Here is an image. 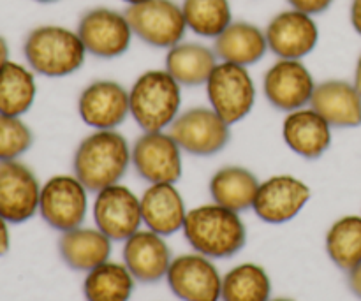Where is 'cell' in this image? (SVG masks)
<instances>
[{
	"instance_id": "obj_1",
	"label": "cell",
	"mask_w": 361,
	"mask_h": 301,
	"mask_svg": "<svg viewBox=\"0 0 361 301\" xmlns=\"http://www.w3.org/2000/svg\"><path fill=\"white\" fill-rule=\"evenodd\" d=\"M130 145L116 129L94 130L81 140L74 152L73 173L88 192H99L120 183L127 175L130 161Z\"/></svg>"
},
{
	"instance_id": "obj_2",
	"label": "cell",
	"mask_w": 361,
	"mask_h": 301,
	"mask_svg": "<svg viewBox=\"0 0 361 301\" xmlns=\"http://www.w3.org/2000/svg\"><path fill=\"white\" fill-rule=\"evenodd\" d=\"M183 236L194 252L210 259H229L245 247L247 229L242 217L217 203L187 211Z\"/></svg>"
},
{
	"instance_id": "obj_3",
	"label": "cell",
	"mask_w": 361,
	"mask_h": 301,
	"mask_svg": "<svg viewBox=\"0 0 361 301\" xmlns=\"http://www.w3.org/2000/svg\"><path fill=\"white\" fill-rule=\"evenodd\" d=\"M87 49L76 30L62 25H39L23 41V56L35 74L67 78L85 66Z\"/></svg>"
},
{
	"instance_id": "obj_4",
	"label": "cell",
	"mask_w": 361,
	"mask_h": 301,
	"mask_svg": "<svg viewBox=\"0 0 361 301\" xmlns=\"http://www.w3.org/2000/svg\"><path fill=\"white\" fill-rule=\"evenodd\" d=\"M130 116L143 133L168 130L182 108V85L166 69H148L129 88Z\"/></svg>"
},
{
	"instance_id": "obj_5",
	"label": "cell",
	"mask_w": 361,
	"mask_h": 301,
	"mask_svg": "<svg viewBox=\"0 0 361 301\" xmlns=\"http://www.w3.org/2000/svg\"><path fill=\"white\" fill-rule=\"evenodd\" d=\"M204 88L210 108L229 125L247 118L256 104L257 90L249 67L219 60Z\"/></svg>"
},
{
	"instance_id": "obj_6",
	"label": "cell",
	"mask_w": 361,
	"mask_h": 301,
	"mask_svg": "<svg viewBox=\"0 0 361 301\" xmlns=\"http://www.w3.org/2000/svg\"><path fill=\"white\" fill-rule=\"evenodd\" d=\"M126 16L134 37L152 48L166 51L182 42L189 30L183 18L182 4L175 0H147L129 6L126 9Z\"/></svg>"
},
{
	"instance_id": "obj_7",
	"label": "cell",
	"mask_w": 361,
	"mask_h": 301,
	"mask_svg": "<svg viewBox=\"0 0 361 301\" xmlns=\"http://www.w3.org/2000/svg\"><path fill=\"white\" fill-rule=\"evenodd\" d=\"M76 32L88 55L102 60L126 55L134 37L126 11L104 6L85 11L78 21Z\"/></svg>"
},
{
	"instance_id": "obj_8",
	"label": "cell",
	"mask_w": 361,
	"mask_h": 301,
	"mask_svg": "<svg viewBox=\"0 0 361 301\" xmlns=\"http://www.w3.org/2000/svg\"><path fill=\"white\" fill-rule=\"evenodd\" d=\"M182 152L196 157H210L228 147L231 125L210 106H196L180 113L168 129Z\"/></svg>"
},
{
	"instance_id": "obj_9",
	"label": "cell",
	"mask_w": 361,
	"mask_h": 301,
	"mask_svg": "<svg viewBox=\"0 0 361 301\" xmlns=\"http://www.w3.org/2000/svg\"><path fill=\"white\" fill-rule=\"evenodd\" d=\"M88 211V190L76 175H55L41 185L39 214L60 233L83 226Z\"/></svg>"
},
{
	"instance_id": "obj_10",
	"label": "cell",
	"mask_w": 361,
	"mask_h": 301,
	"mask_svg": "<svg viewBox=\"0 0 361 301\" xmlns=\"http://www.w3.org/2000/svg\"><path fill=\"white\" fill-rule=\"evenodd\" d=\"M316 80L303 60L277 59L263 76V94L271 108L291 113L310 106Z\"/></svg>"
},
{
	"instance_id": "obj_11",
	"label": "cell",
	"mask_w": 361,
	"mask_h": 301,
	"mask_svg": "<svg viewBox=\"0 0 361 301\" xmlns=\"http://www.w3.org/2000/svg\"><path fill=\"white\" fill-rule=\"evenodd\" d=\"M137 176L148 183H176L183 175L182 148L168 130L143 133L130 148Z\"/></svg>"
},
{
	"instance_id": "obj_12",
	"label": "cell",
	"mask_w": 361,
	"mask_h": 301,
	"mask_svg": "<svg viewBox=\"0 0 361 301\" xmlns=\"http://www.w3.org/2000/svg\"><path fill=\"white\" fill-rule=\"evenodd\" d=\"M94 221L111 242H126L143 224L141 199L122 183L95 192Z\"/></svg>"
},
{
	"instance_id": "obj_13",
	"label": "cell",
	"mask_w": 361,
	"mask_h": 301,
	"mask_svg": "<svg viewBox=\"0 0 361 301\" xmlns=\"http://www.w3.org/2000/svg\"><path fill=\"white\" fill-rule=\"evenodd\" d=\"M78 115L94 130L118 129L130 116L129 88L115 80H95L78 97Z\"/></svg>"
},
{
	"instance_id": "obj_14",
	"label": "cell",
	"mask_w": 361,
	"mask_h": 301,
	"mask_svg": "<svg viewBox=\"0 0 361 301\" xmlns=\"http://www.w3.org/2000/svg\"><path fill=\"white\" fill-rule=\"evenodd\" d=\"M264 34L268 49L277 59L303 60L319 42V27L314 16L293 7L275 14L268 21Z\"/></svg>"
},
{
	"instance_id": "obj_15",
	"label": "cell",
	"mask_w": 361,
	"mask_h": 301,
	"mask_svg": "<svg viewBox=\"0 0 361 301\" xmlns=\"http://www.w3.org/2000/svg\"><path fill=\"white\" fill-rule=\"evenodd\" d=\"M41 183L20 161L0 162V217L9 224H23L39 214Z\"/></svg>"
},
{
	"instance_id": "obj_16",
	"label": "cell",
	"mask_w": 361,
	"mask_h": 301,
	"mask_svg": "<svg viewBox=\"0 0 361 301\" xmlns=\"http://www.w3.org/2000/svg\"><path fill=\"white\" fill-rule=\"evenodd\" d=\"M166 281L173 295L182 301L221 300L222 275L210 257L197 252L175 257Z\"/></svg>"
},
{
	"instance_id": "obj_17",
	"label": "cell",
	"mask_w": 361,
	"mask_h": 301,
	"mask_svg": "<svg viewBox=\"0 0 361 301\" xmlns=\"http://www.w3.org/2000/svg\"><path fill=\"white\" fill-rule=\"evenodd\" d=\"M310 187L293 175H274L259 183L254 214L267 224L293 221L310 201Z\"/></svg>"
},
{
	"instance_id": "obj_18",
	"label": "cell",
	"mask_w": 361,
	"mask_h": 301,
	"mask_svg": "<svg viewBox=\"0 0 361 301\" xmlns=\"http://www.w3.org/2000/svg\"><path fill=\"white\" fill-rule=\"evenodd\" d=\"M122 257L134 281L141 284H155L166 278L173 261L171 249L164 242V236L150 229H140L127 238L123 242Z\"/></svg>"
},
{
	"instance_id": "obj_19",
	"label": "cell",
	"mask_w": 361,
	"mask_h": 301,
	"mask_svg": "<svg viewBox=\"0 0 361 301\" xmlns=\"http://www.w3.org/2000/svg\"><path fill=\"white\" fill-rule=\"evenodd\" d=\"M331 129L334 127L314 108L296 109L286 113L282 122V137L289 150L307 161L323 157L331 147Z\"/></svg>"
},
{
	"instance_id": "obj_20",
	"label": "cell",
	"mask_w": 361,
	"mask_h": 301,
	"mask_svg": "<svg viewBox=\"0 0 361 301\" xmlns=\"http://www.w3.org/2000/svg\"><path fill=\"white\" fill-rule=\"evenodd\" d=\"M310 108L335 129L361 125V92L353 81L326 80L316 85Z\"/></svg>"
},
{
	"instance_id": "obj_21",
	"label": "cell",
	"mask_w": 361,
	"mask_h": 301,
	"mask_svg": "<svg viewBox=\"0 0 361 301\" xmlns=\"http://www.w3.org/2000/svg\"><path fill=\"white\" fill-rule=\"evenodd\" d=\"M141 199L143 224L161 236H171L182 231L187 208L176 183H150Z\"/></svg>"
},
{
	"instance_id": "obj_22",
	"label": "cell",
	"mask_w": 361,
	"mask_h": 301,
	"mask_svg": "<svg viewBox=\"0 0 361 301\" xmlns=\"http://www.w3.org/2000/svg\"><path fill=\"white\" fill-rule=\"evenodd\" d=\"M214 51L221 62L250 67L259 63L270 49L264 28L245 20H233V23L214 39Z\"/></svg>"
},
{
	"instance_id": "obj_23",
	"label": "cell",
	"mask_w": 361,
	"mask_h": 301,
	"mask_svg": "<svg viewBox=\"0 0 361 301\" xmlns=\"http://www.w3.org/2000/svg\"><path fill=\"white\" fill-rule=\"evenodd\" d=\"M59 252L63 263L74 271H90L109 261L111 240L97 228H80L62 233Z\"/></svg>"
},
{
	"instance_id": "obj_24",
	"label": "cell",
	"mask_w": 361,
	"mask_h": 301,
	"mask_svg": "<svg viewBox=\"0 0 361 301\" xmlns=\"http://www.w3.org/2000/svg\"><path fill=\"white\" fill-rule=\"evenodd\" d=\"M219 63L214 48L203 42L182 41L166 51L164 69L183 87L207 85L212 70Z\"/></svg>"
},
{
	"instance_id": "obj_25",
	"label": "cell",
	"mask_w": 361,
	"mask_h": 301,
	"mask_svg": "<svg viewBox=\"0 0 361 301\" xmlns=\"http://www.w3.org/2000/svg\"><path fill=\"white\" fill-rule=\"evenodd\" d=\"M259 183L250 169L242 166H224L212 175L208 192L214 203L242 214L254 207Z\"/></svg>"
},
{
	"instance_id": "obj_26",
	"label": "cell",
	"mask_w": 361,
	"mask_h": 301,
	"mask_svg": "<svg viewBox=\"0 0 361 301\" xmlns=\"http://www.w3.org/2000/svg\"><path fill=\"white\" fill-rule=\"evenodd\" d=\"M37 95L35 73L28 66L9 60L0 69V115L23 116Z\"/></svg>"
},
{
	"instance_id": "obj_27",
	"label": "cell",
	"mask_w": 361,
	"mask_h": 301,
	"mask_svg": "<svg viewBox=\"0 0 361 301\" xmlns=\"http://www.w3.org/2000/svg\"><path fill=\"white\" fill-rule=\"evenodd\" d=\"M134 277L126 264L106 263L87 271L83 295L87 301H129L134 291Z\"/></svg>"
},
{
	"instance_id": "obj_28",
	"label": "cell",
	"mask_w": 361,
	"mask_h": 301,
	"mask_svg": "<svg viewBox=\"0 0 361 301\" xmlns=\"http://www.w3.org/2000/svg\"><path fill=\"white\" fill-rule=\"evenodd\" d=\"M326 254L342 271L361 263V215H344L326 233Z\"/></svg>"
},
{
	"instance_id": "obj_29",
	"label": "cell",
	"mask_w": 361,
	"mask_h": 301,
	"mask_svg": "<svg viewBox=\"0 0 361 301\" xmlns=\"http://www.w3.org/2000/svg\"><path fill=\"white\" fill-rule=\"evenodd\" d=\"M270 296V275L259 264H238L222 277V301H268Z\"/></svg>"
},
{
	"instance_id": "obj_30",
	"label": "cell",
	"mask_w": 361,
	"mask_h": 301,
	"mask_svg": "<svg viewBox=\"0 0 361 301\" xmlns=\"http://www.w3.org/2000/svg\"><path fill=\"white\" fill-rule=\"evenodd\" d=\"M187 28L203 39H215L233 23L229 0H182Z\"/></svg>"
},
{
	"instance_id": "obj_31",
	"label": "cell",
	"mask_w": 361,
	"mask_h": 301,
	"mask_svg": "<svg viewBox=\"0 0 361 301\" xmlns=\"http://www.w3.org/2000/svg\"><path fill=\"white\" fill-rule=\"evenodd\" d=\"M32 145L34 134L20 116L0 115V162L18 161Z\"/></svg>"
},
{
	"instance_id": "obj_32",
	"label": "cell",
	"mask_w": 361,
	"mask_h": 301,
	"mask_svg": "<svg viewBox=\"0 0 361 301\" xmlns=\"http://www.w3.org/2000/svg\"><path fill=\"white\" fill-rule=\"evenodd\" d=\"M334 2L335 0H288V4L293 9L302 11V13L310 14V16L326 13Z\"/></svg>"
},
{
	"instance_id": "obj_33",
	"label": "cell",
	"mask_w": 361,
	"mask_h": 301,
	"mask_svg": "<svg viewBox=\"0 0 361 301\" xmlns=\"http://www.w3.org/2000/svg\"><path fill=\"white\" fill-rule=\"evenodd\" d=\"M348 284L353 295L361 300V263L356 268H353L351 271H348Z\"/></svg>"
},
{
	"instance_id": "obj_34",
	"label": "cell",
	"mask_w": 361,
	"mask_h": 301,
	"mask_svg": "<svg viewBox=\"0 0 361 301\" xmlns=\"http://www.w3.org/2000/svg\"><path fill=\"white\" fill-rule=\"evenodd\" d=\"M349 21H351L353 30L361 37V0H351L349 7Z\"/></svg>"
},
{
	"instance_id": "obj_35",
	"label": "cell",
	"mask_w": 361,
	"mask_h": 301,
	"mask_svg": "<svg viewBox=\"0 0 361 301\" xmlns=\"http://www.w3.org/2000/svg\"><path fill=\"white\" fill-rule=\"evenodd\" d=\"M9 222L6 219L0 217V256H6L9 252L11 247V235H9V228H7Z\"/></svg>"
},
{
	"instance_id": "obj_36",
	"label": "cell",
	"mask_w": 361,
	"mask_h": 301,
	"mask_svg": "<svg viewBox=\"0 0 361 301\" xmlns=\"http://www.w3.org/2000/svg\"><path fill=\"white\" fill-rule=\"evenodd\" d=\"M7 62H9V44H7L6 39L0 35V69H2Z\"/></svg>"
},
{
	"instance_id": "obj_37",
	"label": "cell",
	"mask_w": 361,
	"mask_h": 301,
	"mask_svg": "<svg viewBox=\"0 0 361 301\" xmlns=\"http://www.w3.org/2000/svg\"><path fill=\"white\" fill-rule=\"evenodd\" d=\"M353 83L358 87V90L361 92V53L356 59V66H355V76H353Z\"/></svg>"
},
{
	"instance_id": "obj_38",
	"label": "cell",
	"mask_w": 361,
	"mask_h": 301,
	"mask_svg": "<svg viewBox=\"0 0 361 301\" xmlns=\"http://www.w3.org/2000/svg\"><path fill=\"white\" fill-rule=\"evenodd\" d=\"M123 4H127V7L129 6H136V4H141V2H147V0H122Z\"/></svg>"
},
{
	"instance_id": "obj_39",
	"label": "cell",
	"mask_w": 361,
	"mask_h": 301,
	"mask_svg": "<svg viewBox=\"0 0 361 301\" xmlns=\"http://www.w3.org/2000/svg\"><path fill=\"white\" fill-rule=\"evenodd\" d=\"M39 4H53V2H59V0H35Z\"/></svg>"
},
{
	"instance_id": "obj_40",
	"label": "cell",
	"mask_w": 361,
	"mask_h": 301,
	"mask_svg": "<svg viewBox=\"0 0 361 301\" xmlns=\"http://www.w3.org/2000/svg\"><path fill=\"white\" fill-rule=\"evenodd\" d=\"M268 301H295V300H289V298H275V300H268Z\"/></svg>"
}]
</instances>
